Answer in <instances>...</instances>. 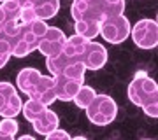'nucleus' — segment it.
Instances as JSON below:
<instances>
[{"mask_svg":"<svg viewBox=\"0 0 158 140\" xmlns=\"http://www.w3.org/2000/svg\"><path fill=\"white\" fill-rule=\"evenodd\" d=\"M19 140H34V137H32V135H23Z\"/></svg>","mask_w":158,"mask_h":140,"instance_id":"nucleus-27","label":"nucleus"},{"mask_svg":"<svg viewBox=\"0 0 158 140\" xmlns=\"http://www.w3.org/2000/svg\"><path fill=\"white\" fill-rule=\"evenodd\" d=\"M18 123L14 118H4L0 121V140H12L18 133Z\"/></svg>","mask_w":158,"mask_h":140,"instance_id":"nucleus-19","label":"nucleus"},{"mask_svg":"<svg viewBox=\"0 0 158 140\" xmlns=\"http://www.w3.org/2000/svg\"><path fill=\"white\" fill-rule=\"evenodd\" d=\"M9 58H11L9 54H6V53H2V51H0V68L6 67V63L9 62Z\"/></svg>","mask_w":158,"mask_h":140,"instance_id":"nucleus-24","label":"nucleus"},{"mask_svg":"<svg viewBox=\"0 0 158 140\" xmlns=\"http://www.w3.org/2000/svg\"><path fill=\"white\" fill-rule=\"evenodd\" d=\"M125 12V0H91L85 18L93 21H104L111 16H118ZM83 18V19H85Z\"/></svg>","mask_w":158,"mask_h":140,"instance_id":"nucleus-7","label":"nucleus"},{"mask_svg":"<svg viewBox=\"0 0 158 140\" xmlns=\"http://www.w3.org/2000/svg\"><path fill=\"white\" fill-rule=\"evenodd\" d=\"M48 25L44 19H34L30 23H19V35L18 42L12 49V56L16 58H25L30 53H34L39 47L40 39L44 37Z\"/></svg>","mask_w":158,"mask_h":140,"instance_id":"nucleus-3","label":"nucleus"},{"mask_svg":"<svg viewBox=\"0 0 158 140\" xmlns=\"http://www.w3.org/2000/svg\"><path fill=\"white\" fill-rule=\"evenodd\" d=\"M132 40L141 49H153L158 46V25L155 19H141L130 26Z\"/></svg>","mask_w":158,"mask_h":140,"instance_id":"nucleus-6","label":"nucleus"},{"mask_svg":"<svg viewBox=\"0 0 158 140\" xmlns=\"http://www.w3.org/2000/svg\"><path fill=\"white\" fill-rule=\"evenodd\" d=\"M0 6L6 12L7 21H19V12H21V6L18 4V0H4L0 2Z\"/></svg>","mask_w":158,"mask_h":140,"instance_id":"nucleus-20","label":"nucleus"},{"mask_svg":"<svg viewBox=\"0 0 158 140\" xmlns=\"http://www.w3.org/2000/svg\"><path fill=\"white\" fill-rule=\"evenodd\" d=\"M32 124H34V130L37 131V133L42 135V137H46L49 131H53L55 128H58L60 119H58V116L51 110L49 107H46V110L42 112Z\"/></svg>","mask_w":158,"mask_h":140,"instance_id":"nucleus-12","label":"nucleus"},{"mask_svg":"<svg viewBox=\"0 0 158 140\" xmlns=\"http://www.w3.org/2000/svg\"><path fill=\"white\" fill-rule=\"evenodd\" d=\"M18 88L34 100L49 107L56 100L55 95V77L53 75H42L37 68H23L16 77Z\"/></svg>","mask_w":158,"mask_h":140,"instance_id":"nucleus-1","label":"nucleus"},{"mask_svg":"<svg viewBox=\"0 0 158 140\" xmlns=\"http://www.w3.org/2000/svg\"><path fill=\"white\" fill-rule=\"evenodd\" d=\"M65 40H67V37H65V34H63L60 28L48 26V30H46L44 37L40 39L37 49L44 56H58L63 51Z\"/></svg>","mask_w":158,"mask_h":140,"instance_id":"nucleus-10","label":"nucleus"},{"mask_svg":"<svg viewBox=\"0 0 158 140\" xmlns=\"http://www.w3.org/2000/svg\"><path fill=\"white\" fill-rule=\"evenodd\" d=\"M34 2H35V0H18V4H19L21 7H25V6H32Z\"/></svg>","mask_w":158,"mask_h":140,"instance_id":"nucleus-26","label":"nucleus"},{"mask_svg":"<svg viewBox=\"0 0 158 140\" xmlns=\"http://www.w3.org/2000/svg\"><path fill=\"white\" fill-rule=\"evenodd\" d=\"M0 2H4V0H0Z\"/></svg>","mask_w":158,"mask_h":140,"instance_id":"nucleus-28","label":"nucleus"},{"mask_svg":"<svg viewBox=\"0 0 158 140\" xmlns=\"http://www.w3.org/2000/svg\"><path fill=\"white\" fill-rule=\"evenodd\" d=\"M74 28H76V34L77 35H81V37H85L88 40H93L98 35V32H100V23L85 18V19H77Z\"/></svg>","mask_w":158,"mask_h":140,"instance_id":"nucleus-15","label":"nucleus"},{"mask_svg":"<svg viewBox=\"0 0 158 140\" xmlns=\"http://www.w3.org/2000/svg\"><path fill=\"white\" fill-rule=\"evenodd\" d=\"M21 107L23 102L16 88L11 82H0V116L16 118L18 114H21Z\"/></svg>","mask_w":158,"mask_h":140,"instance_id":"nucleus-8","label":"nucleus"},{"mask_svg":"<svg viewBox=\"0 0 158 140\" xmlns=\"http://www.w3.org/2000/svg\"><path fill=\"white\" fill-rule=\"evenodd\" d=\"M91 0H72V7H70V14H72L74 21L83 19L86 14V9L90 6Z\"/></svg>","mask_w":158,"mask_h":140,"instance_id":"nucleus-21","label":"nucleus"},{"mask_svg":"<svg viewBox=\"0 0 158 140\" xmlns=\"http://www.w3.org/2000/svg\"><path fill=\"white\" fill-rule=\"evenodd\" d=\"M81 62L86 67V70H100L107 63V49L100 42L88 40L81 54Z\"/></svg>","mask_w":158,"mask_h":140,"instance_id":"nucleus-9","label":"nucleus"},{"mask_svg":"<svg viewBox=\"0 0 158 140\" xmlns=\"http://www.w3.org/2000/svg\"><path fill=\"white\" fill-rule=\"evenodd\" d=\"M98 35L104 37L109 44H121L130 37V21L123 14L111 16L107 19L100 21V32Z\"/></svg>","mask_w":158,"mask_h":140,"instance_id":"nucleus-5","label":"nucleus"},{"mask_svg":"<svg viewBox=\"0 0 158 140\" xmlns=\"http://www.w3.org/2000/svg\"><path fill=\"white\" fill-rule=\"evenodd\" d=\"M46 107H48V105H44V103L34 100V98H28V100L23 103V107H21V114L25 116V119H27L28 123H34L35 119H37L40 114L46 110Z\"/></svg>","mask_w":158,"mask_h":140,"instance_id":"nucleus-16","label":"nucleus"},{"mask_svg":"<svg viewBox=\"0 0 158 140\" xmlns=\"http://www.w3.org/2000/svg\"><path fill=\"white\" fill-rule=\"evenodd\" d=\"M46 138L48 140H70L72 137L65 131V130H60V128H55L53 131H49V133L46 135Z\"/></svg>","mask_w":158,"mask_h":140,"instance_id":"nucleus-23","label":"nucleus"},{"mask_svg":"<svg viewBox=\"0 0 158 140\" xmlns=\"http://www.w3.org/2000/svg\"><path fill=\"white\" fill-rule=\"evenodd\" d=\"M55 77V95H56V100L62 102H70L74 98V95L77 93L79 86L83 84V81H77V79H70L65 77V75H53Z\"/></svg>","mask_w":158,"mask_h":140,"instance_id":"nucleus-11","label":"nucleus"},{"mask_svg":"<svg viewBox=\"0 0 158 140\" xmlns=\"http://www.w3.org/2000/svg\"><path fill=\"white\" fill-rule=\"evenodd\" d=\"M35 11V16L39 19H51L55 18L60 11V0H35L32 4Z\"/></svg>","mask_w":158,"mask_h":140,"instance_id":"nucleus-13","label":"nucleus"},{"mask_svg":"<svg viewBox=\"0 0 158 140\" xmlns=\"http://www.w3.org/2000/svg\"><path fill=\"white\" fill-rule=\"evenodd\" d=\"M128 98L134 105L141 107L149 118L158 116V86L146 70H139L128 84Z\"/></svg>","mask_w":158,"mask_h":140,"instance_id":"nucleus-2","label":"nucleus"},{"mask_svg":"<svg viewBox=\"0 0 158 140\" xmlns=\"http://www.w3.org/2000/svg\"><path fill=\"white\" fill-rule=\"evenodd\" d=\"M85 72H86V67L83 65L81 60H70V62L63 67V70L60 74L65 75V77L77 79V81H83V82H85ZM60 74H58V75H60Z\"/></svg>","mask_w":158,"mask_h":140,"instance_id":"nucleus-17","label":"nucleus"},{"mask_svg":"<svg viewBox=\"0 0 158 140\" xmlns=\"http://www.w3.org/2000/svg\"><path fill=\"white\" fill-rule=\"evenodd\" d=\"M86 42H88V39H85V37H81V35H77V34H74V35H70V37H67L62 53L67 54L69 58H72V60H81V54H83V51H85Z\"/></svg>","mask_w":158,"mask_h":140,"instance_id":"nucleus-14","label":"nucleus"},{"mask_svg":"<svg viewBox=\"0 0 158 140\" xmlns=\"http://www.w3.org/2000/svg\"><path fill=\"white\" fill-rule=\"evenodd\" d=\"M34 19H39V18L35 16L34 7L32 6L21 7V12H19V23H30V21H34Z\"/></svg>","mask_w":158,"mask_h":140,"instance_id":"nucleus-22","label":"nucleus"},{"mask_svg":"<svg viewBox=\"0 0 158 140\" xmlns=\"http://www.w3.org/2000/svg\"><path fill=\"white\" fill-rule=\"evenodd\" d=\"M85 110L90 123H93L95 126H107L116 119L118 105L109 95H95V98Z\"/></svg>","mask_w":158,"mask_h":140,"instance_id":"nucleus-4","label":"nucleus"},{"mask_svg":"<svg viewBox=\"0 0 158 140\" xmlns=\"http://www.w3.org/2000/svg\"><path fill=\"white\" fill-rule=\"evenodd\" d=\"M95 95H97V93H95V90H93L91 86H85V84H81V86H79V90H77V93L74 95L72 102L79 107V109H86V107L91 103V100L95 98Z\"/></svg>","mask_w":158,"mask_h":140,"instance_id":"nucleus-18","label":"nucleus"},{"mask_svg":"<svg viewBox=\"0 0 158 140\" xmlns=\"http://www.w3.org/2000/svg\"><path fill=\"white\" fill-rule=\"evenodd\" d=\"M7 18H6V12H4V9H2V6H0V30H2V26L6 25Z\"/></svg>","mask_w":158,"mask_h":140,"instance_id":"nucleus-25","label":"nucleus"}]
</instances>
